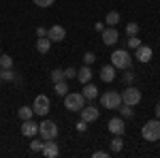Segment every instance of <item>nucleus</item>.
Here are the masks:
<instances>
[{
    "instance_id": "f257e3e1",
    "label": "nucleus",
    "mask_w": 160,
    "mask_h": 158,
    "mask_svg": "<svg viewBox=\"0 0 160 158\" xmlns=\"http://www.w3.org/2000/svg\"><path fill=\"white\" fill-rule=\"evenodd\" d=\"M64 107L68 111H81L86 107V96L81 92H68L64 96Z\"/></svg>"
},
{
    "instance_id": "f03ea898",
    "label": "nucleus",
    "mask_w": 160,
    "mask_h": 158,
    "mask_svg": "<svg viewBox=\"0 0 160 158\" xmlns=\"http://www.w3.org/2000/svg\"><path fill=\"white\" fill-rule=\"evenodd\" d=\"M111 64L115 66V69H130V64H132V58H130V54L126 51V49H115L113 54H111Z\"/></svg>"
},
{
    "instance_id": "7ed1b4c3",
    "label": "nucleus",
    "mask_w": 160,
    "mask_h": 158,
    "mask_svg": "<svg viewBox=\"0 0 160 158\" xmlns=\"http://www.w3.org/2000/svg\"><path fill=\"white\" fill-rule=\"evenodd\" d=\"M141 135H143L145 141H158V139H160V120H158V118H156V120L145 122V126H143Z\"/></svg>"
},
{
    "instance_id": "20e7f679",
    "label": "nucleus",
    "mask_w": 160,
    "mask_h": 158,
    "mask_svg": "<svg viewBox=\"0 0 160 158\" xmlns=\"http://www.w3.org/2000/svg\"><path fill=\"white\" fill-rule=\"evenodd\" d=\"M100 103H102L105 109H118L122 105V94L118 90H109V92H105L100 96Z\"/></svg>"
},
{
    "instance_id": "39448f33",
    "label": "nucleus",
    "mask_w": 160,
    "mask_h": 158,
    "mask_svg": "<svg viewBox=\"0 0 160 158\" xmlns=\"http://www.w3.org/2000/svg\"><path fill=\"white\" fill-rule=\"evenodd\" d=\"M38 135L43 137V141H49V139L56 141V137H58V126H56V122H51V120L41 122V124H38Z\"/></svg>"
},
{
    "instance_id": "423d86ee",
    "label": "nucleus",
    "mask_w": 160,
    "mask_h": 158,
    "mask_svg": "<svg viewBox=\"0 0 160 158\" xmlns=\"http://www.w3.org/2000/svg\"><path fill=\"white\" fill-rule=\"evenodd\" d=\"M122 103H124V105H130V107L139 105V103H141V92H139V88L128 85V88L122 92Z\"/></svg>"
},
{
    "instance_id": "0eeeda50",
    "label": "nucleus",
    "mask_w": 160,
    "mask_h": 158,
    "mask_svg": "<svg viewBox=\"0 0 160 158\" xmlns=\"http://www.w3.org/2000/svg\"><path fill=\"white\" fill-rule=\"evenodd\" d=\"M32 109H34V113H37V115H47V113H49V109H51L49 98L45 96V94H38V96L34 98Z\"/></svg>"
},
{
    "instance_id": "6e6552de",
    "label": "nucleus",
    "mask_w": 160,
    "mask_h": 158,
    "mask_svg": "<svg viewBox=\"0 0 160 158\" xmlns=\"http://www.w3.org/2000/svg\"><path fill=\"white\" fill-rule=\"evenodd\" d=\"M22 135H24V137H30V139L37 137L38 135V124L32 120V118H30V120H22Z\"/></svg>"
},
{
    "instance_id": "1a4fd4ad",
    "label": "nucleus",
    "mask_w": 160,
    "mask_h": 158,
    "mask_svg": "<svg viewBox=\"0 0 160 158\" xmlns=\"http://www.w3.org/2000/svg\"><path fill=\"white\" fill-rule=\"evenodd\" d=\"M47 38H49L51 43L64 41V38H66V30H64V26H51L49 30H47Z\"/></svg>"
},
{
    "instance_id": "9d476101",
    "label": "nucleus",
    "mask_w": 160,
    "mask_h": 158,
    "mask_svg": "<svg viewBox=\"0 0 160 158\" xmlns=\"http://www.w3.org/2000/svg\"><path fill=\"white\" fill-rule=\"evenodd\" d=\"M107 128H109V133L113 135H120L122 137L124 130H126V124H124V118H111L109 124H107Z\"/></svg>"
},
{
    "instance_id": "9b49d317",
    "label": "nucleus",
    "mask_w": 160,
    "mask_h": 158,
    "mask_svg": "<svg viewBox=\"0 0 160 158\" xmlns=\"http://www.w3.org/2000/svg\"><path fill=\"white\" fill-rule=\"evenodd\" d=\"M41 154H43L45 158H56L58 154H60V147H58V143H53V139H49V141H45Z\"/></svg>"
},
{
    "instance_id": "f8f14e48",
    "label": "nucleus",
    "mask_w": 160,
    "mask_h": 158,
    "mask_svg": "<svg viewBox=\"0 0 160 158\" xmlns=\"http://www.w3.org/2000/svg\"><path fill=\"white\" fill-rule=\"evenodd\" d=\"M137 54H135V58L139 62H143V64H145V62H149L152 60V56H154V51H152V47H148V45H139V47L135 49Z\"/></svg>"
},
{
    "instance_id": "ddd939ff",
    "label": "nucleus",
    "mask_w": 160,
    "mask_h": 158,
    "mask_svg": "<svg viewBox=\"0 0 160 158\" xmlns=\"http://www.w3.org/2000/svg\"><path fill=\"white\" fill-rule=\"evenodd\" d=\"M79 113H81V120H86L88 124H90V122H96V120H98V115H100L98 107H92V105H90V107H83Z\"/></svg>"
},
{
    "instance_id": "4468645a",
    "label": "nucleus",
    "mask_w": 160,
    "mask_h": 158,
    "mask_svg": "<svg viewBox=\"0 0 160 158\" xmlns=\"http://www.w3.org/2000/svg\"><path fill=\"white\" fill-rule=\"evenodd\" d=\"M118 38H120V34H118L115 28H111V26H109L107 30H102V43H105V45H115Z\"/></svg>"
},
{
    "instance_id": "2eb2a0df",
    "label": "nucleus",
    "mask_w": 160,
    "mask_h": 158,
    "mask_svg": "<svg viewBox=\"0 0 160 158\" xmlns=\"http://www.w3.org/2000/svg\"><path fill=\"white\" fill-rule=\"evenodd\" d=\"M100 79H102L105 84H111V81L115 79V66H113V64L102 66V69H100Z\"/></svg>"
},
{
    "instance_id": "dca6fc26",
    "label": "nucleus",
    "mask_w": 160,
    "mask_h": 158,
    "mask_svg": "<svg viewBox=\"0 0 160 158\" xmlns=\"http://www.w3.org/2000/svg\"><path fill=\"white\" fill-rule=\"evenodd\" d=\"M88 100H94V98H98V88L92 84H83V92H81Z\"/></svg>"
},
{
    "instance_id": "f3484780",
    "label": "nucleus",
    "mask_w": 160,
    "mask_h": 158,
    "mask_svg": "<svg viewBox=\"0 0 160 158\" xmlns=\"http://www.w3.org/2000/svg\"><path fill=\"white\" fill-rule=\"evenodd\" d=\"M77 79H79L81 84H90V79H92V71H90L88 64H83L81 71H77Z\"/></svg>"
},
{
    "instance_id": "a211bd4d",
    "label": "nucleus",
    "mask_w": 160,
    "mask_h": 158,
    "mask_svg": "<svg viewBox=\"0 0 160 158\" xmlns=\"http://www.w3.org/2000/svg\"><path fill=\"white\" fill-rule=\"evenodd\" d=\"M49 47H51V41L47 37H41L37 41V51H38V54H47V51H49Z\"/></svg>"
},
{
    "instance_id": "6ab92c4d",
    "label": "nucleus",
    "mask_w": 160,
    "mask_h": 158,
    "mask_svg": "<svg viewBox=\"0 0 160 158\" xmlns=\"http://www.w3.org/2000/svg\"><path fill=\"white\" fill-rule=\"evenodd\" d=\"M17 118H19V120H30V118H34V109L24 105V107L17 109Z\"/></svg>"
},
{
    "instance_id": "aec40b11",
    "label": "nucleus",
    "mask_w": 160,
    "mask_h": 158,
    "mask_svg": "<svg viewBox=\"0 0 160 158\" xmlns=\"http://www.w3.org/2000/svg\"><path fill=\"white\" fill-rule=\"evenodd\" d=\"M53 90H56V94H58V96H66V94L71 92V90H68V84H66L64 79L58 81V84H53Z\"/></svg>"
},
{
    "instance_id": "412c9836",
    "label": "nucleus",
    "mask_w": 160,
    "mask_h": 158,
    "mask_svg": "<svg viewBox=\"0 0 160 158\" xmlns=\"http://www.w3.org/2000/svg\"><path fill=\"white\" fill-rule=\"evenodd\" d=\"M118 109H120V118H124V120H130V118L135 115V111H132V107H130V105H124V103H122Z\"/></svg>"
},
{
    "instance_id": "4be33fe9",
    "label": "nucleus",
    "mask_w": 160,
    "mask_h": 158,
    "mask_svg": "<svg viewBox=\"0 0 160 158\" xmlns=\"http://www.w3.org/2000/svg\"><path fill=\"white\" fill-rule=\"evenodd\" d=\"M105 24H109L111 28H115V26L120 24V13H118V11H109V13H107V19H105Z\"/></svg>"
},
{
    "instance_id": "5701e85b",
    "label": "nucleus",
    "mask_w": 160,
    "mask_h": 158,
    "mask_svg": "<svg viewBox=\"0 0 160 158\" xmlns=\"http://www.w3.org/2000/svg\"><path fill=\"white\" fill-rule=\"evenodd\" d=\"M15 79H17V75L11 69H0V81H15Z\"/></svg>"
},
{
    "instance_id": "b1692460",
    "label": "nucleus",
    "mask_w": 160,
    "mask_h": 158,
    "mask_svg": "<svg viewBox=\"0 0 160 158\" xmlns=\"http://www.w3.org/2000/svg\"><path fill=\"white\" fill-rule=\"evenodd\" d=\"M122 147H124L122 137H120V135H115V139L111 141V152H115V154H118V152H122Z\"/></svg>"
},
{
    "instance_id": "393cba45",
    "label": "nucleus",
    "mask_w": 160,
    "mask_h": 158,
    "mask_svg": "<svg viewBox=\"0 0 160 158\" xmlns=\"http://www.w3.org/2000/svg\"><path fill=\"white\" fill-rule=\"evenodd\" d=\"M0 69H13V58L7 54H0Z\"/></svg>"
},
{
    "instance_id": "a878e982",
    "label": "nucleus",
    "mask_w": 160,
    "mask_h": 158,
    "mask_svg": "<svg viewBox=\"0 0 160 158\" xmlns=\"http://www.w3.org/2000/svg\"><path fill=\"white\" fill-rule=\"evenodd\" d=\"M62 79H64V71H62V69H53V71H51V81L58 84Z\"/></svg>"
},
{
    "instance_id": "bb28decb",
    "label": "nucleus",
    "mask_w": 160,
    "mask_h": 158,
    "mask_svg": "<svg viewBox=\"0 0 160 158\" xmlns=\"http://www.w3.org/2000/svg\"><path fill=\"white\" fill-rule=\"evenodd\" d=\"M126 34H128V37H137V34H139V24H135V22L128 24L126 26Z\"/></svg>"
},
{
    "instance_id": "cd10ccee",
    "label": "nucleus",
    "mask_w": 160,
    "mask_h": 158,
    "mask_svg": "<svg viewBox=\"0 0 160 158\" xmlns=\"http://www.w3.org/2000/svg\"><path fill=\"white\" fill-rule=\"evenodd\" d=\"M43 145H45V141H38V139L32 137V143H30V150H32V152H41Z\"/></svg>"
},
{
    "instance_id": "c85d7f7f",
    "label": "nucleus",
    "mask_w": 160,
    "mask_h": 158,
    "mask_svg": "<svg viewBox=\"0 0 160 158\" xmlns=\"http://www.w3.org/2000/svg\"><path fill=\"white\" fill-rule=\"evenodd\" d=\"M126 45L130 49H137L139 45H141V41H139V37H128V41H126Z\"/></svg>"
},
{
    "instance_id": "c756f323",
    "label": "nucleus",
    "mask_w": 160,
    "mask_h": 158,
    "mask_svg": "<svg viewBox=\"0 0 160 158\" xmlns=\"http://www.w3.org/2000/svg\"><path fill=\"white\" fill-rule=\"evenodd\" d=\"M94 60H96V56H94L92 51H86V54H83V64L90 66V64H94Z\"/></svg>"
},
{
    "instance_id": "7c9ffc66",
    "label": "nucleus",
    "mask_w": 160,
    "mask_h": 158,
    "mask_svg": "<svg viewBox=\"0 0 160 158\" xmlns=\"http://www.w3.org/2000/svg\"><path fill=\"white\" fill-rule=\"evenodd\" d=\"M32 2H34L37 7H41V9H47V7H51L56 0H32Z\"/></svg>"
},
{
    "instance_id": "2f4dec72",
    "label": "nucleus",
    "mask_w": 160,
    "mask_h": 158,
    "mask_svg": "<svg viewBox=\"0 0 160 158\" xmlns=\"http://www.w3.org/2000/svg\"><path fill=\"white\" fill-rule=\"evenodd\" d=\"M73 77H77V71L75 69H71V66L64 69V79H73Z\"/></svg>"
},
{
    "instance_id": "473e14b6",
    "label": "nucleus",
    "mask_w": 160,
    "mask_h": 158,
    "mask_svg": "<svg viewBox=\"0 0 160 158\" xmlns=\"http://www.w3.org/2000/svg\"><path fill=\"white\" fill-rule=\"evenodd\" d=\"M135 81V73H130L128 69H126V73H124V84H132Z\"/></svg>"
},
{
    "instance_id": "72a5a7b5",
    "label": "nucleus",
    "mask_w": 160,
    "mask_h": 158,
    "mask_svg": "<svg viewBox=\"0 0 160 158\" xmlns=\"http://www.w3.org/2000/svg\"><path fill=\"white\" fill-rule=\"evenodd\" d=\"M92 156H94V158H107V156H109V152H105V150H96Z\"/></svg>"
},
{
    "instance_id": "f704fd0d",
    "label": "nucleus",
    "mask_w": 160,
    "mask_h": 158,
    "mask_svg": "<svg viewBox=\"0 0 160 158\" xmlns=\"http://www.w3.org/2000/svg\"><path fill=\"white\" fill-rule=\"evenodd\" d=\"M37 37H38V38H41V37H47V28L38 26V28H37Z\"/></svg>"
},
{
    "instance_id": "c9c22d12",
    "label": "nucleus",
    "mask_w": 160,
    "mask_h": 158,
    "mask_svg": "<svg viewBox=\"0 0 160 158\" xmlns=\"http://www.w3.org/2000/svg\"><path fill=\"white\" fill-rule=\"evenodd\" d=\"M86 128H88V122H86V120L77 122V130H79V133H83V130H86Z\"/></svg>"
},
{
    "instance_id": "e433bc0d",
    "label": "nucleus",
    "mask_w": 160,
    "mask_h": 158,
    "mask_svg": "<svg viewBox=\"0 0 160 158\" xmlns=\"http://www.w3.org/2000/svg\"><path fill=\"white\" fill-rule=\"evenodd\" d=\"M94 30H96V32H102V24H100V22H98V24H94Z\"/></svg>"
},
{
    "instance_id": "4c0bfd02",
    "label": "nucleus",
    "mask_w": 160,
    "mask_h": 158,
    "mask_svg": "<svg viewBox=\"0 0 160 158\" xmlns=\"http://www.w3.org/2000/svg\"><path fill=\"white\" fill-rule=\"evenodd\" d=\"M154 111H156V118H158V120H160V103H158V105H156V107H154Z\"/></svg>"
}]
</instances>
